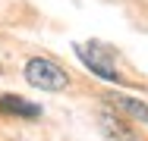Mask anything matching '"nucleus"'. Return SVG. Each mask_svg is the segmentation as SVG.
I'll list each match as a JSON object with an SVG mask.
<instances>
[{
	"label": "nucleus",
	"mask_w": 148,
	"mask_h": 141,
	"mask_svg": "<svg viewBox=\"0 0 148 141\" xmlns=\"http://www.w3.org/2000/svg\"><path fill=\"white\" fill-rule=\"evenodd\" d=\"M25 82L35 85V88H41V91H63V88L69 85V75H66V69L57 66L54 60H47V56H32L29 63H25Z\"/></svg>",
	"instance_id": "nucleus-1"
},
{
	"label": "nucleus",
	"mask_w": 148,
	"mask_h": 141,
	"mask_svg": "<svg viewBox=\"0 0 148 141\" xmlns=\"http://www.w3.org/2000/svg\"><path fill=\"white\" fill-rule=\"evenodd\" d=\"M76 54L82 56V63L88 66V69L98 75V79H104V82H114V85L123 82V79H120V72H117V63H114V56H110V50H107L104 44H98V41L76 44Z\"/></svg>",
	"instance_id": "nucleus-2"
},
{
	"label": "nucleus",
	"mask_w": 148,
	"mask_h": 141,
	"mask_svg": "<svg viewBox=\"0 0 148 141\" xmlns=\"http://www.w3.org/2000/svg\"><path fill=\"white\" fill-rule=\"evenodd\" d=\"M104 104H107V107H114V113H123V116H129V119H136V122L148 125V104H142V100L110 91V94H104Z\"/></svg>",
	"instance_id": "nucleus-3"
},
{
	"label": "nucleus",
	"mask_w": 148,
	"mask_h": 141,
	"mask_svg": "<svg viewBox=\"0 0 148 141\" xmlns=\"http://www.w3.org/2000/svg\"><path fill=\"white\" fill-rule=\"evenodd\" d=\"M0 113H6V116H22V119H38V116H41V107L22 100V97H16V94H3V97H0Z\"/></svg>",
	"instance_id": "nucleus-4"
},
{
	"label": "nucleus",
	"mask_w": 148,
	"mask_h": 141,
	"mask_svg": "<svg viewBox=\"0 0 148 141\" xmlns=\"http://www.w3.org/2000/svg\"><path fill=\"white\" fill-rule=\"evenodd\" d=\"M98 122H101V129L110 135V138H117V141H136V135H132V129L120 119L114 110H104L101 116H98Z\"/></svg>",
	"instance_id": "nucleus-5"
}]
</instances>
